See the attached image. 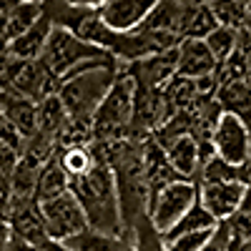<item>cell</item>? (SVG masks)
Here are the masks:
<instances>
[{"mask_svg": "<svg viewBox=\"0 0 251 251\" xmlns=\"http://www.w3.org/2000/svg\"><path fill=\"white\" fill-rule=\"evenodd\" d=\"M121 68L123 63H118L116 58H100V60H91L86 66H80L60 83L58 98L66 106L71 121L93 126V116L103 103V98L108 96Z\"/></svg>", "mask_w": 251, "mask_h": 251, "instance_id": "obj_1", "label": "cell"}, {"mask_svg": "<svg viewBox=\"0 0 251 251\" xmlns=\"http://www.w3.org/2000/svg\"><path fill=\"white\" fill-rule=\"evenodd\" d=\"M71 191L88 219V228L108 236H131L123 228L116 176L108 166L96 163L86 176H80L71 183Z\"/></svg>", "mask_w": 251, "mask_h": 251, "instance_id": "obj_2", "label": "cell"}, {"mask_svg": "<svg viewBox=\"0 0 251 251\" xmlns=\"http://www.w3.org/2000/svg\"><path fill=\"white\" fill-rule=\"evenodd\" d=\"M136 80L128 68H121L108 96L103 98L93 116V141L128 138L133 133V106H136Z\"/></svg>", "mask_w": 251, "mask_h": 251, "instance_id": "obj_3", "label": "cell"}, {"mask_svg": "<svg viewBox=\"0 0 251 251\" xmlns=\"http://www.w3.org/2000/svg\"><path fill=\"white\" fill-rule=\"evenodd\" d=\"M100 58H113V55L86 43V40L78 38L73 30L55 25L50 38H48V46H46L43 55H40V63L63 83L80 66H86L91 60H100Z\"/></svg>", "mask_w": 251, "mask_h": 251, "instance_id": "obj_4", "label": "cell"}, {"mask_svg": "<svg viewBox=\"0 0 251 251\" xmlns=\"http://www.w3.org/2000/svg\"><path fill=\"white\" fill-rule=\"evenodd\" d=\"M199 201V183L196 181H174L158 191L149 206V219L153 224V228L163 236L191 211V206Z\"/></svg>", "mask_w": 251, "mask_h": 251, "instance_id": "obj_5", "label": "cell"}, {"mask_svg": "<svg viewBox=\"0 0 251 251\" xmlns=\"http://www.w3.org/2000/svg\"><path fill=\"white\" fill-rule=\"evenodd\" d=\"M214 156L234 169H251V128L236 116H221L211 136Z\"/></svg>", "mask_w": 251, "mask_h": 251, "instance_id": "obj_6", "label": "cell"}, {"mask_svg": "<svg viewBox=\"0 0 251 251\" xmlns=\"http://www.w3.org/2000/svg\"><path fill=\"white\" fill-rule=\"evenodd\" d=\"M40 214H43L46 221V231L50 236V241H68L78 234H83L88 228V219L83 214V208L78 203V199L73 196V191L63 194L53 201L38 203Z\"/></svg>", "mask_w": 251, "mask_h": 251, "instance_id": "obj_7", "label": "cell"}, {"mask_svg": "<svg viewBox=\"0 0 251 251\" xmlns=\"http://www.w3.org/2000/svg\"><path fill=\"white\" fill-rule=\"evenodd\" d=\"M244 181H199V201L219 224L228 221L244 201Z\"/></svg>", "mask_w": 251, "mask_h": 251, "instance_id": "obj_8", "label": "cell"}, {"mask_svg": "<svg viewBox=\"0 0 251 251\" xmlns=\"http://www.w3.org/2000/svg\"><path fill=\"white\" fill-rule=\"evenodd\" d=\"M156 3L158 0H103L96 13L111 30L133 33L146 23V18L151 15Z\"/></svg>", "mask_w": 251, "mask_h": 251, "instance_id": "obj_9", "label": "cell"}, {"mask_svg": "<svg viewBox=\"0 0 251 251\" xmlns=\"http://www.w3.org/2000/svg\"><path fill=\"white\" fill-rule=\"evenodd\" d=\"M126 68H128V73L133 75L138 88L163 91L178 75V48L149 55V58L136 60V63H131V66H126Z\"/></svg>", "mask_w": 251, "mask_h": 251, "instance_id": "obj_10", "label": "cell"}, {"mask_svg": "<svg viewBox=\"0 0 251 251\" xmlns=\"http://www.w3.org/2000/svg\"><path fill=\"white\" fill-rule=\"evenodd\" d=\"M10 231L13 236L23 239L33 246H40L43 249L50 236L46 231V221H43V214H40V206L35 201H20V203H10Z\"/></svg>", "mask_w": 251, "mask_h": 251, "instance_id": "obj_11", "label": "cell"}, {"mask_svg": "<svg viewBox=\"0 0 251 251\" xmlns=\"http://www.w3.org/2000/svg\"><path fill=\"white\" fill-rule=\"evenodd\" d=\"M163 151H166V158H169L171 169L178 178L199 183V176H201L206 158H203V151H201V146L194 136H181L171 146H166Z\"/></svg>", "mask_w": 251, "mask_h": 251, "instance_id": "obj_12", "label": "cell"}, {"mask_svg": "<svg viewBox=\"0 0 251 251\" xmlns=\"http://www.w3.org/2000/svg\"><path fill=\"white\" fill-rule=\"evenodd\" d=\"M219 68V60L208 50L206 40H181L178 46V75L183 78H206L214 75Z\"/></svg>", "mask_w": 251, "mask_h": 251, "instance_id": "obj_13", "label": "cell"}, {"mask_svg": "<svg viewBox=\"0 0 251 251\" xmlns=\"http://www.w3.org/2000/svg\"><path fill=\"white\" fill-rule=\"evenodd\" d=\"M53 28H55V23L50 20V15L43 13V15H40V20L30 30H25L23 35H18L15 40H8L13 58L15 60H38L40 55H43L46 46H48V38H50Z\"/></svg>", "mask_w": 251, "mask_h": 251, "instance_id": "obj_14", "label": "cell"}, {"mask_svg": "<svg viewBox=\"0 0 251 251\" xmlns=\"http://www.w3.org/2000/svg\"><path fill=\"white\" fill-rule=\"evenodd\" d=\"M216 103H219L221 113L236 116L251 128V86L246 80L221 83L216 91Z\"/></svg>", "mask_w": 251, "mask_h": 251, "instance_id": "obj_15", "label": "cell"}, {"mask_svg": "<svg viewBox=\"0 0 251 251\" xmlns=\"http://www.w3.org/2000/svg\"><path fill=\"white\" fill-rule=\"evenodd\" d=\"M0 100H3L5 118L25 136V141L38 133V103L35 100L10 96V93H3V91H0Z\"/></svg>", "mask_w": 251, "mask_h": 251, "instance_id": "obj_16", "label": "cell"}, {"mask_svg": "<svg viewBox=\"0 0 251 251\" xmlns=\"http://www.w3.org/2000/svg\"><path fill=\"white\" fill-rule=\"evenodd\" d=\"M68 191H71V178H68L66 171H63V166L58 163V156H53L38 174L33 201L35 203H46V201H53V199H58L63 194H68Z\"/></svg>", "mask_w": 251, "mask_h": 251, "instance_id": "obj_17", "label": "cell"}, {"mask_svg": "<svg viewBox=\"0 0 251 251\" xmlns=\"http://www.w3.org/2000/svg\"><path fill=\"white\" fill-rule=\"evenodd\" d=\"M216 28H219V23H216V18H214L208 5L183 8V18H181V25H178L181 40H206Z\"/></svg>", "mask_w": 251, "mask_h": 251, "instance_id": "obj_18", "label": "cell"}, {"mask_svg": "<svg viewBox=\"0 0 251 251\" xmlns=\"http://www.w3.org/2000/svg\"><path fill=\"white\" fill-rule=\"evenodd\" d=\"M63 244L71 246L73 251H133L131 236H108V234L93 231V228H86L83 234Z\"/></svg>", "mask_w": 251, "mask_h": 251, "instance_id": "obj_19", "label": "cell"}, {"mask_svg": "<svg viewBox=\"0 0 251 251\" xmlns=\"http://www.w3.org/2000/svg\"><path fill=\"white\" fill-rule=\"evenodd\" d=\"M68 121H71V116L58 96H48L38 103V133H46V136L55 138V143H58V136L68 126Z\"/></svg>", "mask_w": 251, "mask_h": 251, "instance_id": "obj_20", "label": "cell"}, {"mask_svg": "<svg viewBox=\"0 0 251 251\" xmlns=\"http://www.w3.org/2000/svg\"><path fill=\"white\" fill-rule=\"evenodd\" d=\"M55 156H58V163L63 166V171L68 174L71 183L80 176H86L98 163L96 156H93L91 143H86V146H66V149H58Z\"/></svg>", "mask_w": 251, "mask_h": 251, "instance_id": "obj_21", "label": "cell"}, {"mask_svg": "<svg viewBox=\"0 0 251 251\" xmlns=\"http://www.w3.org/2000/svg\"><path fill=\"white\" fill-rule=\"evenodd\" d=\"M183 18V8L176 0H158L156 8L151 10V15L146 18V23L138 30H153V33H176L178 35V25Z\"/></svg>", "mask_w": 251, "mask_h": 251, "instance_id": "obj_22", "label": "cell"}, {"mask_svg": "<svg viewBox=\"0 0 251 251\" xmlns=\"http://www.w3.org/2000/svg\"><path fill=\"white\" fill-rule=\"evenodd\" d=\"M43 13H46L43 3H33V0H13V3H10V23H8L5 40H15L18 35H23L25 30H30L40 20Z\"/></svg>", "mask_w": 251, "mask_h": 251, "instance_id": "obj_23", "label": "cell"}, {"mask_svg": "<svg viewBox=\"0 0 251 251\" xmlns=\"http://www.w3.org/2000/svg\"><path fill=\"white\" fill-rule=\"evenodd\" d=\"M219 226V221L211 216L203 208V203L201 201H196L194 206H191V211H188L171 231H166L163 234V241L166 239H174V236H181V234H194V231H214V228Z\"/></svg>", "mask_w": 251, "mask_h": 251, "instance_id": "obj_24", "label": "cell"}, {"mask_svg": "<svg viewBox=\"0 0 251 251\" xmlns=\"http://www.w3.org/2000/svg\"><path fill=\"white\" fill-rule=\"evenodd\" d=\"M163 96H166V100L174 106V111H186L196 98H201V91H199V83H196V80L183 78V75H176L169 86L163 88Z\"/></svg>", "mask_w": 251, "mask_h": 251, "instance_id": "obj_25", "label": "cell"}, {"mask_svg": "<svg viewBox=\"0 0 251 251\" xmlns=\"http://www.w3.org/2000/svg\"><path fill=\"white\" fill-rule=\"evenodd\" d=\"M208 8H211L219 25L231 28V30H241L246 18H249V8H244L241 3H236V0H211Z\"/></svg>", "mask_w": 251, "mask_h": 251, "instance_id": "obj_26", "label": "cell"}, {"mask_svg": "<svg viewBox=\"0 0 251 251\" xmlns=\"http://www.w3.org/2000/svg\"><path fill=\"white\" fill-rule=\"evenodd\" d=\"M131 246H133V251H166L163 236L153 228L149 216H143L131 228Z\"/></svg>", "mask_w": 251, "mask_h": 251, "instance_id": "obj_27", "label": "cell"}, {"mask_svg": "<svg viewBox=\"0 0 251 251\" xmlns=\"http://www.w3.org/2000/svg\"><path fill=\"white\" fill-rule=\"evenodd\" d=\"M226 226L231 228V236H234L236 241L251 239V176H249V181H246L244 201L239 203V208L234 211V216L226 221Z\"/></svg>", "mask_w": 251, "mask_h": 251, "instance_id": "obj_28", "label": "cell"}, {"mask_svg": "<svg viewBox=\"0 0 251 251\" xmlns=\"http://www.w3.org/2000/svg\"><path fill=\"white\" fill-rule=\"evenodd\" d=\"M236 35H239V30H231V28L219 25L211 35L206 38L208 50L214 53V58H216L219 63H224L228 55H231V53L236 50Z\"/></svg>", "mask_w": 251, "mask_h": 251, "instance_id": "obj_29", "label": "cell"}, {"mask_svg": "<svg viewBox=\"0 0 251 251\" xmlns=\"http://www.w3.org/2000/svg\"><path fill=\"white\" fill-rule=\"evenodd\" d=\"M216 231V228H214ZM214 231H194V234H181L174 239H166V251H199L208 239L214 236Z\"/></svg>", "mask_w": 251, "mask_h": 251, "instance_id": "obj_30", "label": "cell"}, {"mask_svg": "<svg viewBox=\"0 0 251 251\" xmlns=\"http://www.w3.org/2000/svg\"><path fill=\"white\" fill-rule=\"evenodd\" d=\"M231 241H234V236H231V228L226 226V221H221L219 226H216V231H214V236L208 239L199 251H228V246H231Z\"/></svg>", "mask_w": 251, "mask_h": 251, "instance_id": "obj_31", "label": "cell"}, {"mask_svg": "<svg viewBox=\"0 0 251 251\" xmlns=\"http://www.w3.org/2000/svg\"><path fill=\"white\" fill-rule=\"evenodd\" d=\"M0 141L8 143V146H13L15 151H23V146H25V136L20 133V131L15 128V126H13L8 118L0 121Z\"/></svg>", "mask_w": 251, "mask_h": 251, "instance_id": "obj_32", "label": "cell"}, {"mask_svg": "<svg viewBox=\"0 0 251 251\" xmlns=\"http://www.w3.org/2000/svg\"><path fill=\"white\" fill-rule=\"evenodd\" d=\"M18 163H20V151H15L13 146H8V143L0 141V171L8 174V176L13 178Z\"/></svg>", "mask_w": 251, "mask_h": 251, "instance_id": "obj_33", "label": "cell"}, {"mask_svg": "<svg viewBox=\"0 0 251 251\" xmlns=\"http://www.w3.org/2000/svg\"><path fill=\"white\" fill-rule=\"evenodd\" d=\"M10 3L13 0H0V38H5L10 23Z\"/></svg>", "mask_w": 251, "mask_h": 251, "instance_id": "obj_34", "label": "cell"}, {"mask_svg": "<svg viewBox=\"0 0 251 251\" xmlns=\"http://www.w3.org/2000/svg\"><path fill=\"white\" fill-rule=\"evenodd\" d=\"M13 239V231H10V224L5 219H0V251H8V244Z\"/></svg>", "mask_w": 251, "mask_h": 251, "instance_id": "obj_35", "label": "cell"}, {"mask_svg": "<svg viewBox=\"0 0 251 251\" xmlns=\"http://www.w3.org/2000/svg\"><path fill=\"white\" fill-rule=\"evenodd\" d=\"M8 251H43V249H40V246H33V244H28V241H23V239H18V236H13L10 244H8Z\"/></svg>", "mask_w": 251, "mask_h": 251, "instance_id": "obj_36", "label": "cell"}, {"mask_svg": "<svg viewBox=\"0 0 251 251\" xmlns=\"http://www.w3.org/2000/svg\"><path fill=\"white\" fill-rule=\"evenodd\" d=\"M68 5H75V8H98L103 0H66Z\"/></svg>", "mask_w": 251, "mask_h": 251, "instance_id": "obj_37", "label": "cell"}, {"mask_svg": "<svg viewBox=\"0 0 251 251\" xmlns=\"http://www.w3.org/2000/svg\"><path fill=\"white\" fill-rule=\"evenodd\" d=\"M0 196H8L10 199V176L0 171Z\"/></svg>", "mask_w": 251, "mask_h": 251, "instance_id": "obj_38", "label": "cell"}, {"mask_svg": "<svg viewBox=\"0 0 251 251\" xmlns=\"http://www.w3.org/2000/svg\"><path fill=\"white\" fill-rule=\"evenodd\" d=\"M0 219H10V199L8 196H0Z\"/></svg>", "mask_w": 251, "mask_h": 251, "instance_id": "obj_39", "label": "cell"}, {"mask_svg": "<svg viewBox=\"0 0 251 251\" xmlns=\"http://www.w3.org/2000/svg\"><path fill=\"white\" fill-rule=\"evenodd\" d=\"M181 8H201V5H208L211 0H176Z\"/></svg>", "mask_w": 251, "mask_h": 251, "instance_id": "obj_40", "label": "cell"}, {"mask_svg": "<svg viewBox=\"0 0 251 251\" xmlns=\"http://www.w3.org/2000/svg\"><path fill=\"white\" fill-rule=\"evenodd\" d=\"M246 83H249V86H251V63H249V71H246V78H244Z\"/></svg>", "mask_w": 251, "mask_h": 251, "instance_id": "obj_41", "label": "cell"}, {"mask_svg": "<svg viewBox=\"0 0 251 251\" xmlns=\"http://www.w3.org/2000/svg\"><path fill=\"white\" fill-rule=\"evenodd\" d=\"M244 28H246V30L251 33V13H249V18H246V23H244Z\"/></svg>", "mask_w": 251, "mask_h": 251, "instance_id": "obj_42", "label": "cell"}, {"mask_svg": "<svg viewBox=\"0 0 251 251\" xmlns=\"http://www.w3.org/2000/svg\"><path fill=\"white\" fill-rule=\"evenodd\" d=\"M236 3H241L244 8H249V5H251V0H236Z\"/></svg>", "mask_w": 251, "mask_h": 251, "instance_id": "obj_43", "label": "cell"}, {"mask_svg": "<svg viewBox=\"0 0 251 251\" xmlns=\"http://www.w3.org/2000/svg\"><path fill=\"white\" fill-rule=\"evenodd\" d=\"M5 118V113H3V100H0V121Z\"/></svg>", "mask_w": 251, "mask_h": 251, "instance_id": "obj_44", "label": "cell"}, {"mask_svg": "<svg viewBox=\"0 0 251 251\" xmlns=\"http://www.w3.org/2000/svg\"><path fill=\"white\" fill-rule=\"evenodd\" d=\"M33 3H46V0H33Z\"/></svg>", "mask_w": 251, "mask_h": 251, "instance_id": "obj_45", "label": "cell"}, {"mask_svg": "<svg viewBox=\"0 0 251 251\" xmlns=\"http://www.w3.org/2000/svg\"><path fill=\"white\" fill-rule=\"evenodd\" d=\"M249 13H251V5H249Z\"/></svg>", "mask_w": 251, "mask_h": 251, "instance_id": "obj_46", "label": "cell"}]
</instances>
